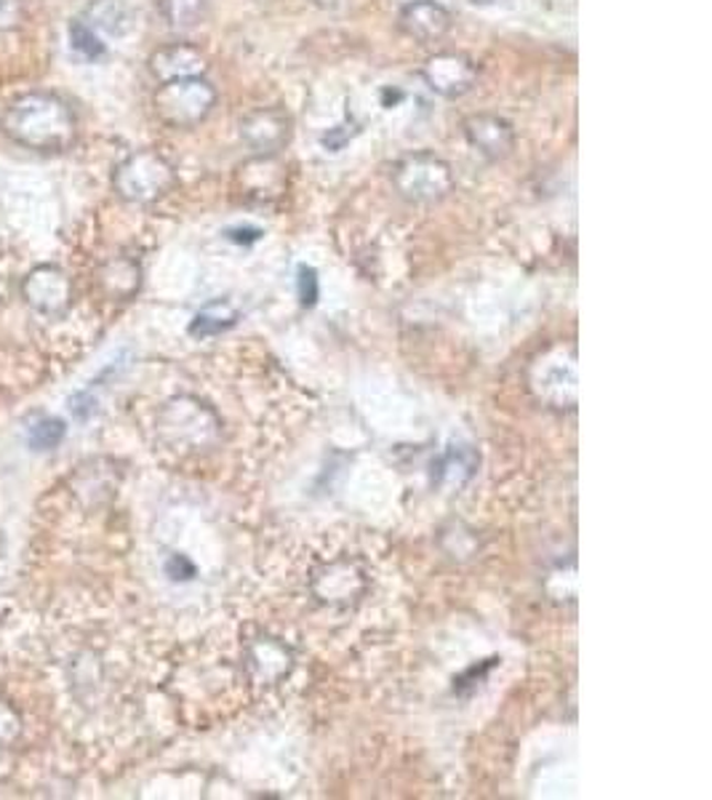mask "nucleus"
<instances>
[{
	"label": "nucleus",
	"mask_w": 712,
	"mask_h": 800,
	"mask_svg": "<svg viewBox=\"0 0 712 800\" xmlns=\"http://www.w3.org/2000/svg\"><path fill=\"white\" fill-rule=\"evenodd\" d=\"M24 302H28L37 316L60 318L65 316L69 299H73V284H69L67 273L54 265L35 267L33 273L24 278L22 284Z\"/></svg>",
	"instance_id": "6"
},
{
	"label": "nucleus",
	"mask_w": 712,
	"mask_h": 800,
	"mask_svg": "<svg viewBox=\"0 0 712 800\" xmlns=\"http://www.w3.org/2000/svg\"><path fill=\"white\" fill-rule=\"evenodd\" d=\"M65 433H67L65 422L56 419V416H43L35 427H30V446H33L35 451H51V448L62 444Z\"/></svg>",
	"instance_id": "14"
},
{
	"label": "nucleus",
	"mask_w": 712,
	"mask_h": 800,
	"mask_svg": "<svg viewBox=\"0 0 712 800\" xmlns=\"http://www.w3.org/2000/svg\"><path fill=\"white\" fill-rule=\"evenodd\" d=\"M94 408H97V401L91 398V393H78L69 398V414L78 422H86L94 414Z\"/></svg>",
	"instance_id": "20"
},
{
	"label": "nucleus",
	"mask_w": 712,
	"mask_h": 800,
	"mask_svg": "<svg viewBox=\"0 0 712 800\" xmlns=\"http://www.w3.org/2000/svg\"><path fill=\"white\" fill-rule=\"evenodd\" d=\"M22 17H24L22 0H0V32L19 28Z\"/></svg>",
	"instance_id": "19"
},
{
	"label": "nucleus",
	"mask_w": 712,
	"mask_h": 800,
	"mask_svg": "<svg viewBox=\"0 0 712 800\" xmlns=\"http://www.w3.org/2000/svg\"><path fill=\"white\" fill-rule=\"evenodd\" d=\"M152 107L161 124L171 128H195L216 107V88L206 78H182L158 86Z\"/></svg>",
	"instance_id": "2"
},
{
	"label": "nucleus",
	"mask_w": 712,
	"mask_h": 800,
	"mask_svg": "<svg viewBox=\"0 0 712 800\" xmlns=\"http://www.w3.org/2000/svg\"><path fill=\"white\" fill-rule=\"evenodd\" d=\"M392 184L409 203H438L454 190V171L435 152H414L400 158L392 169Z\"/></svg>",
	"instance_id": "3"
},
{
	"label": "nucleus",
	"mask_w": 712,
	"mask_h": 800,
	"mask_svg": "<svg viewBox=\"0 0 712 800\" xmlns=\"http://www.w3.org/2000/svg\"><path fill=\"white\" fill-rule=\"evenodd\" d=\"M464 139L486 160H505L515 150V128L507 118L494 113H475L464 118Z\"/></svg>",
	"instance_id": "8"
},
{
	"label": "nucleus",
	"mask_w": 712,
	"mask_h": 800,
	"mask_svg": "<svg viewBox=\"0 0 712 800\" xmlns=\"http://www.w3.org/2000/svg\"><path fill=\"white\" fill-rule=\"evenodd\" d=\"M310 3L317 6V9L334 11V9H339V6H345V0H310Z\"/></svg>",
	"instance_id": "22"
},
{
	"label": "nucleus",
	"mask_w": 712,
	"mask_h": 800,
	"mask_svg": "<svg viewBox=\"0 0 712 800\" xmlns=\"http://www.w3.org/2000/svg\"><path fill=\"white\" fill-rule=\"evenodd\" d=\"M296 284H299V299H302V305L313 307L317 302V294H321L317 291V273L313 270V267L302 265L299 267Z\"/></svg>",
	"instance_id": "18"
},
{
	"label": "nucleus",
	"mask_w": 712,
	"mask_h": 800,
	"mask_svg": "<svg viewBox=\"0 0 712 800\" xmlns=\"http://www.w3.org/2000/svg\"><path fill=\"white\" fill-rule=\"evenodd\" d=\"M19 732H22V718L17 715V710L11 707V704L0 702V750H3L6 745H11V742L19 736Z\"/></svg>",
	"instance_id": "17"
},
{
	"label": "nucleus",
	"mask_w": 712,
	"mask_h": 800,
	"mask_svg": "<svg viewBox=\"0 0 712 800\" xmlns=\"http://www.w3.org/2000/svg\"><path fill=\"white\" fill-rule=\"evenodd\" d=\"M3 131L35 152H62L78 137L73 107L51 92L22 94L3 115Z\"/></svg>",
	"instance_id": "1"
},
{
	"label": "nucleus",
	"mask_w": 712,
	"mask_h": 800,
	"mask_svg": "<svg viewBox=\"0 0 712 800\" xmlns=\"http://www.w3.org/2000/svg\"><path fill=\"white\" fill-rule=\"evenodd\" d=\"M166 572H169L171 579H190V576L195 574V566L187 558H184V555H174V558L169 561Z\"/></svg>",
	"instance_id": "21"
},
{
	"label": "nucleus",
	"mask_w": 712,
	"mask_h": 800,
	"mask_svg": "<svg viewBox=\"0 0 712 800\" xmlns=\"http://www.w3.org/2000/svg\"><path fill=\"white\" fill-rule=\"evenodd\" d=\"M422 81L432 94L443 99H460L478 83V64L462 51H441L432 54L422 67Z\"/></svg>",
	"instance_id": "5"
},
{
	"label": "nucleus",
	"mask_w": 712,
	"mask_h": 800,
	"mask_svg": "<svg viewBox=\"0 0 712 800\" xmlns=\"http://www.w3.org/2000/svg\"><path fill=\"white\" fill-rule=\"evenodd\" d=\"M174 184V166L161 152L139 150L118 166L112 188L129 203H152L163 198Z\"/></svg>",
	"instance_id": "4"
},
{
	"label": "nucleus",
	"mask_w": 712,
	"mask_h": 800,
	"mask_svg": "<svg viewBox=\"0 0 712 800\" xmlns=\"http://www.w3.org/2000/svg\"><path fill=\"white\" fill-rule=\"evenodd\" d=\"M69 43H73V49L78 51L80 56H86L88 62H97L107 54L105 43H101L97 38V30L88 28L86 22L69 24Z\"/></svg>",
	"instance_id": "15"
},
{
	"label": "nucleus",
	"mask_w": 712,
	"mask_h": 800,
	"mask_svg": "<svg viewBox=\"0 0 712 800\" xmlns=\"http://www.w3.org/2000/svg\"><path fill=\"white\" fill-rule=\"evenodd\" d=\"M161 11L171 28L187 30L201 22L203 11H206V0H161Z\"/></svg>",
	"instance_id": "13"
},
{
	"label": "nucleus",
	"mask_w": 712,
	"mask_h": 800,
	"mask_svg": "<svg viewBox=\"0 0 712 800\" xmlns=\"http://www.w3.org/2000/svg\"><path fill=\"white\" fill-rule=\"evenodd\" d=\"M240 139L257 156H276L291 139V118L278 107H262L240 120Z\"/></svg>",
	"instance_id": "9"
},
{
	"label": "nucleus",
	"mask_w": 712,
	"mask_h": 800,
	"mask_svg": "<svg viewBox=\"0 0 712 800\" xmlns=\"http://www.w3.org/2000/svg\"><path fill=\"white\" fill-rule=\"evenodd\" d=\"M84 22L105 35H129L133 30V11L123 0H91L84 11Z\"/></svg>",
	"instance_id": "11"
},
{
	"label": "nucleus",
	"mask_w": 712,
	"mask_h": 800,
	"mask_svg": "<svg viewBox=\"0 0 712 800\" xmlns=\"http://www.w3.org/2000/svg\"><path fill=\"white\" fill-rule=\"evenodd\" d=\"M208 56L198 46L190 43H169L150 56V73L158 83L182 81V78H206Z\"/></svg>",
	"instance_id": "10"
},
{
	"label": "nucleus",
	"mask_w": 712,
	"mask_h": 800,
	"mask_svg": "<svg viewBox=\"0 0 712 800\" xmlns=\"http://www.w3.org/2000/svg\"><path fill=\"white\" fill-rule=\"evenodd\" d=\"M101 284H105L107 288H112L116 284H123V291L131 294L133 288L139 286V270L131 265V262L118 259V262H112V265L105 267V273H101Z\"/></svg>",
	"instance_id": "16"
},
{
	"label": "nucleus",
	"mask_w": 712,
	"mask_h": 800,
	"mask_svg": "<svg viewBox=\"0 0 712 800\" xmlns=\"http://www.w3.org/2000/svg\"><path fill=\"white\" fill-rule=\"evenodd\" d=\"M451 28H454V17L438 0H409L398 11V30L406 38L419 43V46H430V43L443 41Z\"/></svg>",
	"instance_id": "7"
},
{
	"label": "nucleus",
	"mask_w": 712,
	"mask_h": 800,
	"mask_svg": "<svg viewBox=\"0 0 712 800\" xmlns=\"http://www.w3.org/2000/svg\"><path fill=\"white\" fill-rule=\"evenodd\" d=\"M235 320H238V310H235L230 302H222V299H216V302L206 305L198 316H195L193 326H190V334L193 337L219 334V331L230 329Z\"/></svg>",
	"instance_id": "12"
}]
</instances>
